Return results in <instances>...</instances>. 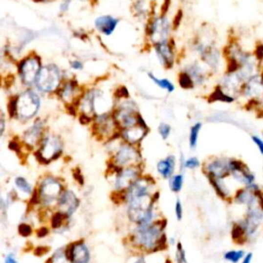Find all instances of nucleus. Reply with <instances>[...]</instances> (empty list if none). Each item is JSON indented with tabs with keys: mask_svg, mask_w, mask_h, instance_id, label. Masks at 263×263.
Segmentation results:
<instances>
[{
	"mask_svg": "<svg viewBox=\"0 0 263 263\" xmlns=\"http://www.w3.org/2000/svg\"><path fill=\"white\" fill-rule=\"evenodd\" d=\"M138 159L139 153H137V150L131 144H124L117 149L113 161L116 167L127 168L133 163H136Z\"/></svg>",
	"mask_w": 263,
	"mask_h": 263,
	"instance_id": "12",
	"label": "nucleus"
},
{
	"mask_svg": "<svg viewBox=\"0 0 263 263\" xmlns=\"http://www.w3.org/2000/svg\"><path fill=\"white\" fill-rule=\"evenodd\" d=\"M61 83V73L55 65L44 66L36 79L37 88L43 92L49 93L55 90Z\"/></svg>",
	"mask_w": 263,
	"mask_h": 263,
	"instance_id": "8",
	"label": "nucleus"
},
{
	"mask_svg": "<svg viewBox=\"0 0 263 263\" xmlns=\"http://www.w3.org/2000/svg\"><path fill=\"white\" fill-rule=\"evenodd\" d=\"M251 140H252L253 144H254L255 147L257 148L260 155L263 156V137L261 135L252 134L251 135Z\"/></svg>",
	"mask_w": 263,
	"mask_h": 263,
	"instance_id": "31",
	"label": "nucleus"
},
{
	"mask_svg": "<svg viewBox=\"0 0 263 263\" xmlns=\"http://www.w3.org/2000/svg\"><path fill=\"white\" fill-rule=\"evenodd\" d=\"M261 136H262V137H263V132H262V133H261Z\"/></svg>",
	"mask_w": 263,
	"mask_h": 263,
	"instance_id": "46",
	"label": "nucleus"
},
{
	"mask_svg": "<svg viewBox=\"0 0 263 263\" xmlns=\"http://www.w3.org/2000/svg\"><path fill=\"white\" fill-rule=\"evenodd\" d=\"M180 86L184 88H191L194 87V79L188 73H183L180 75Z\"/></svg>",
	"mask_w": 263,
	"mask_h": 263,
	"instance_id": "32",
	"label": "nucleus"
},
{
	"mask_svg": "<svg viewBox=\"0 0 263 263\" xmlns=\"http://www.w3.org/2000/svg\"><path fill=\"white\" fill-rule=\"evenodd\" d=\"M72 68L74 69H82L83 68V64L78 62V61H74V62L72 63Z\"/></svg>",
	"mask_w": 263,
	"mask_h": 263,
	"instance_id": "41",
	"label": "nucleus"
},
{
	"mask_svg": "<svg viewBox=\"0 0 263 263\" xmlns=\"http://www.w3.org/2000/svg\"><path fill=\"white\" fill-rule=\"evenodd\" d=\"M176 158L174 155H169L165 159H161L157 163V172L163 178L172 177L175 170Z\"/></svg>",
	"mask_w": 263,
	"mask_h": 263,
	"instance_id": "22",
	"label": "nucleus"
},
{
	"mask_svg": "<svg viewBox=\"0 0 263 263\" xmlns=\"http://www.w3.org/2000/svg\"><path fill=\"white\" fill-rule=\"evenodd\" d=\"M155 52H156L159 60L161 61V63H163L166 67H172V65H173L174 56H173V53H172V49H171L170 45L167 44V42L156 44Z\"/></svg>",
	"mask_w": 263,
	"mask_h": 263,
	"instance_id": "21",
	"label": "nucleus"
},
{
	"mask_svg": "<svg viewBox=\"0 0 263 263\" xmlns=\"http://www.w3.org/2000/svg\"><path fill=\"white\" fill-rule=\"evenodd\" d=\"M15 184H16V187L19 190H21L22 192H24V194H27V195L32 194L33 188H32L31 184H30L24 177H17L15 179Z\"/></svg>",
	"mask_w": 263,
	"mask_h": 263,
	"instance_id": "24",
	"label": "nucleus"
},
{
	"mask_svg": "<svg viewBox=\"0 0 263 263\" xmlns=\"http://www.w3.org/2000/svg\"><path fill=\"white\" fill-rule=\"evenodd\" d=\"M19 234L23 237H28L32 234V228L28 224H21L19 226Z\"/></svg>",
	"mask_w": 263,
	"mask_h": 263,
	"instance_id": "37",
	"label": "nucleus"
},
{
	"mask_svg": "<svg viewBox=\"0 0 263 263\" xmlns=\"http://www.w3.org/2000/svg\"><path fill=\"white\" fill-rule=\"evenodd\" d=\"M182 185H183V175L178 174L171 177L170 188L172 191L179 192L182 189Z\"/></svg>",
	"mask_w": 263,
	"mask_h": 263,
	"instance_id": "27",
	"label": "nucleus"
},
{
	"mask_svg": "<svg viewBox=\"0 0 263 263\" xmlns=\"http://www.w3.org/2000/svg\"><path fill=\"white\" fill-rule=\"evenodd\" d=\"M74 93H75V86L73 84H68L62 90V98L65 101H69L73 97Z\"/></svg>",
	"mask_w": 263,
	"mask_h": 263,
	"instance_id": "30",
	"label": "nucleus"
},
{
	"mask_svg": "<svg viewBox=\"0 0 263 263\" xmlns=\"http://www.w3.org/2000/svg\"><path fill=\"white\" fill-rule=\"evenodd\" d=\"M4 263H19V262H18L17 259L15 258L14 254H12V253H11V254H8V255L6 256V258H5V262H4Z\"/></svg>",
	"mask_w": 263,
	"mask_h": 263,
	"instance_id": "40",
	"label": "nucleus"
},
{
	"mask_svg": "<svg viewBox=\"0 0 263 263\" xmlns=\"http://www.w3.org/2000/svg\"><path fill=\"white\" fill-rule=\"evenodd\" d=\"M3 132H4V118L2 116L1 117V135L3 134Z\"/></svg>",
	"mask_w": 263,
	"mask_h": 263,
	"instance_id": "43",
	"label": "nucleus"
},
{
	"mask_svg": "<svg viewBox=\"0 0 263 263\" xmlns=\"http://www.w3.org/2000/svg\"><path fill=\"white\" fill-rule=\"evenodd\" d=\"M169 23L168 20L165 18H157L153 24V30H151V37L156 44L166 42V38L169 34Z\"/></svg>",
	"mask_w": 263,
	"mask_h": 263,
	"instance_id": "17",
	"label": "nucleus"
},
{
	"mask_svg": "<svg viewBox=\"0 0 263 263\" xmlns=\"http://www.w3.org/2000/svg\"><path fill=\"white\" fill-rule=\"evenodd\" d=\"M63 186L60 181L52 176L45 177L39 184L38 199L45 206L53 205L62 195Z\"/></svg>",
	"mask_w": 263,
	"mask_h": 263,
	"instance_id": "5",
	"label": "nucleus"
},
{
	"mask_svg": "<svg viewBox=\"0 0 263 263\" xmlns=\"http://www.w3.org/2000/svg\"><path fill=\"white\" fill-rule=\"evenodd\" d=\"M140 178V170L136 167H127L121 169L116 175L114 187L117 191L128 190L136 180Z\"/></svg>",
	"mask_w": 263,
	"mask_h": 263,
	"instance_id": "11",
	"label": "nucleus"
},
{
	"mask_svg": "<svg viewBox=\"0 0 263 263\" xmlns=\"http://www.w3.org/2000/svg\"><path fill=\"white\" fill-rule=\"evenodd\" d=\"M149 77L153 80L155 85H157L161 88L167 89L169 93H172L175 89L173 84H172L170 82V80H168V79H158V78H156L154 75H153L151 73H149Z\"/></svg>",
	"mask_w": 263,
	"mask_h": 263,
	"instance_id": "26",
	"label": "nucleus"
},
{
	"mask_svg": "<svg viewBox=\"0 0 263 263\" xmlns=\"http://www.w3.org/2000/svg\"><path fill=\"white\" fill-rule=\"evenodd\" d=\"M40 108V99L32 90L20 95L17 98V113L16 115L22 120H29L34 117Z\"/></svg>",
	"mask_w": 263,
	"mask_h": 263,
	"instance_id": "3",
	"label": "nucleus"
},
{
	"mask_svg": "<svg viewBox=\"0 0 263 263\" xmlns=\"http://www.w3.org/2000/svg\"><path fill=\"white\" fill-rule=\"evenodd\" d=\"M63 153V142L59 136L47 135L42 140V145L38 150L39 159L44 163L59 158Z\"/></svg>",
	"mask_w": 263,
	"mask_h": 263,
	"instance_id": "6",
	"label": "nucleus"
},
{
	"mask_svg": "<svg viewBox=\"0 0 263 263\" xmlns=\"http://www.w3.org/2000/svg\"><path fill=\"white\" fill-rule=\"evenodd\" d=\"M134 263H146V261H145V259H144V258L141 257V258H139L137 261H135Z\"/></svg>",
	"mask_w": 263,
	"mask_h": 263,
	"instance_id": "45",
	"label": "nucleus"
},
{
	"mask_svg": "<svg viewBox=\"0 0 263 263\" xmlns=\"http://www.w3.org/2000/svg\"><path fill=\"white\" fill-rule=\"evenodd\" d=\"M79 206V199L73 191L66 190L58 200V208L68 217L71 216Z\"/></svg>",
	"mask_w": 263,
	"mask_h": 263,
	"instance_id": "15",
	"label": "nucleus"
},
{
	"mask_svg": "<svg viewBox=\"0 0 263 263\" xmlns=\"http://www.w3.org/2000/svg\"><path fill=\"white\" fill-rule=\"evenodd\" d=\"M230 178L241 186H250L256 183V175L241 159L231 157Z\"/></svg>",
	"mask_w": 263,
	"mask_h": 263,
	"instance_id": "9",
	"label": "nucleus"
},
{
	"mask_svg": "<svg viewBox=\"0 0 263 263\" xmlns=\"http://www.w3.org/2000/svg\"><path fill=\"white\" fill-rule=\"evenodd\" d=\"M176 259H177V263H187L186 260V256H185V252L182 248V245L178 244L177 246V253H176Z\"/></svg>",
	"mask_w": 263,
	"mask_h": 263,
	"instance_id": "35",
	"label": "nucleus"
},
{
	"mask_svg": "<svg viewBox=\"0 0 263 263\" xmlns=\"http://www.w3.org/2000/svg\"><path fill=\"white\" fill-rule=\"evenodd\" d=\"M67 258L71 263H89L90 254L84 241H76L66 249Z\"/></svg>",
	"mask_w": 263,
	"mask_h": 263,
	"instance_id": "13",
	"label": "nucleus"
},
{
	"mask_svg": "<svg viewBox=\"0 0 263 263\" xmlns=\"http://www.w3.org/2000/svg\"><path fill=\"white\" fill-rule=\"evenodd\" d=\"M246 254L247 252L242 249H232L224 253L223 259L229 263H240Z\"/></svg>",
	"mask_w": 263,
	"mask_h": 263,
	"instance_id": "23",
	"label": "nucleus"
},
{
	"mask_svg": "<svg viewBox=\"0 0 263 263\" xmlns=\"http://www.w3.org/2000/svg\"><path fill=\"white\" fill-rule=\"evenodd\" d=\"M205 60L207 62L212 65V66H216L218 63V54L216 53V50L214 49H207L205 50Z\"/></svg>",
	"mask_w": 263,
	"mask_h": 263,
	"instance_id": "29",
	"label": "nucleus"
},
{
	"mask_svg": "<svg viewBox=\"0 0 263 263\" xmlns=\"http://www.w3.org/2000/svg\"><path fill=\"white\" fill-rule=\"evenodd\" d=\"M44 130L43 121H36V123L28 129L24 133V141L27 145L35 146L39 141H42V135Z\"/></svg>",
	"mask_w": 263,
	"mask_h": 263,
	"instance_id": "19",
	"label": "nucleus"
},
{
	"mask_svg": "<svg viewBox=\"0 0 263 263\" xmlns=\"http://www.w3.org/2000/svg\"><path fill=\"white\" fill-rule=\"evenodd\" d=\"M149 178H139L127 191L128 215L138 225L149 223L153 217V197L150 195Z\"/></svg>",
	"mask_w": 263,
	"mask_h": 263,
	"instance_id": "1",
	"label": "nucleus"
},
{
	"mask_svg": "<svg viewBox=\"0 0 263 263\" xmlns=\"http://www.w3.org/2000/svg\"><path fill=\"white\" fill-rule=\"evenodd\" d=\"M253 258H254V254H253V252H247V254L245 255V257L242 258V260L240 263H252L253 262Z\"/></svg>",
	"mask_w": 263,
	"mask_h": 263,
	"instance_id": "39",
	"label": "nucleus"
},
{
	"mask_svg": "<svg viewBox=\"0 0 263 263\" xmlns=\"http://www.w3.org/2000/svg\"><path fill=\"white\" fill-rule=\"evenodd\" d=\"M175 212H176V217L177 220H181L182 216H183V208H182V204L180 200L176 201V206H175Z\"/></svg>",
	"mask_w": 263,
	"mask_h": 263,
	"instance_id": "38",
	"label": "nucleus"
},
{
	"mask_svg": "<svg viewBox=\"0 0 263 263\" xmlns=\"http://www.w3.org/2000/svg\"><path fill=\"white\" fill-rule=\"evenodd\" d=\"M43 230L45 231V234H47V232H48V231H46L47 230L46 228H43ZM38 237H45V235H44V231H42V229H40L39 232H38Z\"/></svg>",
	"mask_w": 263,
	"mask_h": 263,
	"instance_id": "42",
	"label": "nucleus"
},
{
	"mask_svg": "<svg viewBox=\"0 0 263 263\" xmlns=\"http://www.w3.org/2000/svg\"><path fill=\"white\" fill-rule=\"evenodd\" d=\"M231 158L230 157H216L210 160L206 165V173L208 177L227 179L231 174Z\"/></svg>",
	"mask_w": 263,
	"mask_h": 263,
	"instance_id": "10",
	"label": "nucleus"
},
{
	"mask_svg": "<svg viewBox=\"0 0 263 263\" xmlns=\"http://www.w3.org/2000/svg\"><path fill=\"white\" fill-rule=\"evenodd\" d=\"M199 160L197 157H190V158H187L185 159V163H184V168H187V169H197V167H199Z\"/></svg>",
	"mask_w": 263,
	"mask_h": 263,
	"instance_id": "36",
	"label": "nucleus"
},
{
	"mask_svg": "<svg viewBox=\"0 0 263 263\" xmlns=\"http://www.w3.org/2000/svg\"><path fill=\"white\" fill-rule=\"evenodd\" d=\"M211 185L213 186L214 190L216 191V194L224 200L227 201H232V197H234L235 192H232L231 189L229 188L228 184L226 183L225 179H220V178H213V177H208Z\"/></svg>",
	"mask_w": 263,
	"mask_h": 263,
	"instance_id": "18",
	"label": "nucleus"
},
{
	"mask_svg": "<svg viewBox=\"0 0 263 263\" xmlns=\"http://www.w3.org/2000/svg\"><path fill=\"white\" fill-rule=\"evenodd\" d=\"M117 23L118 21L115 18H112L110 16H102L96 20L95 25L101 33H103L105 35H110L115 30Z\"/></svg>",
	"mask_w": 263,
	"mask_h": 263,
	"instance_id": "20",
	"label": "nucleus"
},
{
	"mask_svg": "<svg viewBox=\"0 0 263 263\" xmlns=\"http://www.w3.org/2000/svg\"><path fill=\"white\" fill-rule=\"evenodd\" d=\"M241 95L249 100L252 109L263 108V75H253L242 88Z\"/></svg>",
	"mask_w": 263,
	"mask_h": 263,
	"instance_id": "4",
	"label": "nucleus"
},
{
	"mask_svg": "<svg viewBox=\"0 0 263 263\" xmlns=\"http://www.w3.org/2000/svg\"><path fill=\"white\" fill-rule=\"evenodd\" d=\"M158 133L164 140L168 139L170 134H171V127L168 124H165V123L160 124L159 127H158Z\"/></svg>",
	"mask_w": 263,
	"mask_h": 263,
	"instance_id": "34",
	"label": "nucleus"
},
{
	"mask_svg": "<svg viewBox=\"0 0 263 263\" xmlns=\"http://www.w3.org/2000/svg\"><path fill=\"white\" fill-rule=\"evenodd\" d=\"M164 221L149 222L138 226L133 236L134 244L145 251L155 252L163 249L166 244Z\"/></svg>",
	"mask_w": 263,
	"mask_h": 263,
	"instance_id": "2",
	"label": "nucleus"
},
{
	"mask_svg": "<svg viewBox=\"0 0 263 263\" xmlns=\"http://www.w3.org/2000/svg\"><path fill=\"white\" fill-rule=\"evenodd\" d=\"M68 216L65 215L64 213H62V212H58V213H56L54 216H53V219H52V226L54 228H57V227H60L61 225L63 224V222L65 220V218H67Z\"/></svg>",
	"mask_w": 263,
	"mask_h": 263,
	"instance_id": "33",
	"label": "nucleus"
},
{
	"mask_svg": "<svg viewBox=\"0 0 263 263\" xmlns=\"http://www.w3.org/2000/svg\"><path fill=\"white\" fill-rule=\"evenodd\" d=\"M40 69L42 68L37 58H28L25 60L21 66V76L24 84L31 85L36 83Z\"/></svg>",
	"mask_w": 263,
	"mask_h": 263,
	"instance_id": "14",
	"label": "nucleus"
},
{
	"mask_svg": "<svg viewBox=\"0 0 263 263\" xmlns=\"http://www.w3.org/2000/svg\"><path fill=\"white\" fill-rule=\"evenodd\" d=\"M200 130H201V124H200V123H197L196 125L192 126V128L190 129V134H189V145H190V147H191L192 149L197 147V140H198V135H199Z\"/></svg>",
	"mask_w": 263,
	"mask_h": 263,
	"instance_id": "25",
	"label": "nucleus"
},
{
	"mask_svg": "<svg viewBox=\"0 0 263 263\" xmlns=\"http://www.w3.org/2000/svg\"><path fill=\"white\" fill-rule=\"evenodd\" d=\"M147 134V128L142 126H135L128 129H124L121 137L126 141L128 144L134 145L140 143L144 139Z\"/></svg>",
	"mask_w": 263,
	"mask_h": 263,
	"instance_id": "16",
	"label": "nucleus"
},
{
	"mask_svg": "<svg viewBox=\"0 0 263 263\" xmlns=\"http://www.w3.org/2000/svg\"><path fill=\"white\" fill-rule=\"evenodd\" d=\"M188 74L191 76L192 79H194V82L201 83L204 80V73H203V71H201V69L197 66L190 67Z\"/></svg>",
	"mask_w": 263,
	"mask_h": 263,
	"instance_id": "28",
	"label": "nucleus"
},
{
	"mask_svg": "<svg viewBox=\"0 0 263 263\" xmlns=\"http://www.w3.org/2000/svg\"><path fill=\"white\" fill-rule=\"evenodd\" d=\"M68 5H69V0H68V2L66 3V1L64 2V4L62 5V11H66V9L68 8Z\"/></svg>",
	"mask_w": 263,
	"mask_h": 263,
	"instance_id": "44",
	"label": "nucleus"
},
{
	"mask_svg": "<svg viewBox=\"0 0 263 263\" xmlns=\"http://www.w3.org/2000/svg\"><path fill=\"white\" fill-rule=\"evenodd\" d=\"M263 192L262 187L257 182L250 186H241L235 191L232 201L238 206L247 208L261 201V195Z\"/></svg>",
	"mask_w": 263,
	"mask_h": 263,
	"instance_id": "7",
	"label": "nucleus"
}]
</instances>
